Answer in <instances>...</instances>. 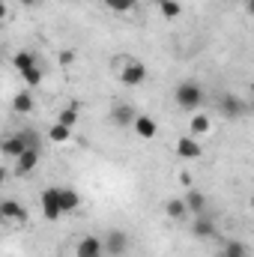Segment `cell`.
<instances>
[{"mask_svg":"<svg viewBox=\"0 0 254 257\" xmlns=\"http://www.w3.org/2000/svg\"><path fill=\"white\" fill-rule=\"evenodd\" d=\"M174 102H177L186 114L200 111V105H203V87H200L197 81H180L177 90H174Z\"/></svg>","mask_w":254,"mask_h":257,"instance_id":"cell-1","label":"cell"},{"mask_svg":"<svg viewBox=\"0 0 254 257\" xmlns=\"http://www.w3.org/2000/svg\"><path fill=\"white\" fill-rule=\"evenodd\" d=\"M30 147H39V141H36V135H9V138H3V144H0V153L6 156V159H18L24 150H30Z\"/></svg>","mask_w":254,"mask_h":257,"instance_id":"cell-2","label":"cell"},{"mask_svg":"<svg viewBox=\"0 0 254 257\" xmlns=\"http://www.w3.org/2000/svg\"><path fill=\"white\" fill-rule=\"evenodd\" d=\"M39 200H42V215H45L48 221H57V218L63 215V203H60V189H57V186L45 189Z\"/></svg>","mask_w":254,"mask_h":257,"instance_id":"cell-3","label":"cell"},{"mask_svg":"<svg viewBox=\"0 0 254 257\" xmlns=\"http://www.w3.org/2000/svg\"><path fill=\"white\" fill-rule=\"evenodd\" d=\"M147 81V66L138 63V60H126L120 69V84L123 87H141Z\"/></svg>","mask_w":254,"mask_h":257,"instance_id":"cell-4","label":"cell"},{"mask_svg":"<svg viewBox=\"0 0 254 257\" xmlns=\"http://www.w3.org/2000/svg\"><path fill=\"white\" fill-rule=\"evenodd\" d=\"M105 239L102 236H84L75 245V257H105Z\"/></svg>","mask_w":254,"mask_h":257,"instance_id":"cell-5","label":"cell"},{"mask_svg":"<svg viewBox=\"0 0 254 257\" xmlns=\"http://www.w3.org/2000/svg\"><path fill=\"white\" fill-rule=\"evenodd\" d=\"M0 218H3L6 224H27V209H24L18 200H3Z\"/></svg>","mask_w":254,"mask_h":257,"instance_id":"cell-6","label":"cell"},{"mask_svg":"<svg viewBox=\"0 0 254 257\" xmlns=\"http://www.w3.org/2000/svg\"><path fill=\"white\" fill-rule=\"evenodd\" d=\"M36 165H39V147H30V150H24V153L15 159V174H18V177H27V174L36 171Z\"/></svg>","mask_w":254,"mask_h":257,"instance_id":"cell-7","label":"cell"},{"mask_svg":"<svg viewBox=\"0 0 254 257\" xmlns=\"http://www.w3.org/2000/svg\"><path fill=\"white\" fill-rule=\"evenodd\" d=\"M105 251L111 257H120V254H126V248H129V236L123 233V230H108L105 236Z\"/></svg>","mask_w":254,"mask_h":257,"instance_id":"cell-8","label":"cell"},{"mask_svg":"<svg viewBox=\"0 0 254 257\" xmlns=\"http://www.w3.org/2000/svg\"><path fill=\"white\" fill-rule=\"evenodd\" d=\"M218 114H221V117H227V120L242 117V102H239V96H233V93L218 96Z\"/></svg>","mask_w":254,"mask_h":257,"instance_id":"cell-9","label":"cell"},{"mask_svg":"<svg viewBox=\"0 0 254 257\" xmlns=\"http://www.w3.org/2000/svg\"><path fill=\"white\" fill-rule=\"evenodd\" d=\"M191 233L197 236V239H209V236H215V221L203 212V215H194V221H191Z\"/></svg>","mask_w":254,"mask_h":257,"instance_id":"cell-10","label":"cell"},{"mask_svg":"<svg viewBox=\"0 0 254 257\" xmlns=\"http://www.w3.org/2000/svg\"><path fill=\"white\" fill-rule=\"evenodd\" d=\"M135 135L138 138H144V141H150V138H156L159 135V123L153 120V117H147V114H138V120H135Z\"/></svg>","mask_w":254,"mask_h":257,"instance_id":"cell-11","label":"cell"},{"mask_svg":"<svg viewBox=\"0 0 254 257\" xmlns=\"http://www.w3.org/2000/svg\"><path fill=\"white\" fill-rule=\"evenodd\" d=\"M177 156H180V159H197V156H200V144H197L194 135H183V138L177 141Z\"/></svg>","mask_w":254,"mask_h":257,"instance_id":"cell-12","label":"cell"},{"mask_svg":"<svg viewBox=\"0 0 254 257\" xmlns=\"http://www.w3.org/2000/svg\"><path fill=\"white\" fill-rule=\"evenodd\" d=\"M111 120H114V123H117L120 128H126V126H135L138 114L132 111V105H126V102H120V105H114V111H111Z\"/></svg>","mask_w":254,"mask_h":257,"instance_id":"cell-13","label":"cell"},{"mask_svg":"<svg viewBox=\"0 0 254 257\" xmlns=\"http://www.w3.org/2000/svg\"><path fill=\"white\" fill-rule=\"evenodd\" d=\"M189 135H194V138H203V135H209L212 132V120L206 117V114H200V111H194L191 114V120H189Z\"/></svg>","mask_w":254,"mask_h":257,"instance_id":"cell-14","label":"cell"},{"mask_svg":"<svg viewBox=\"0 0 254 257\" xmlns=\"http://www.w3.org/2000/svg\"><path fill=\"white\" fill-rule=\"evenodd\" d=\"M186 206H189L191 215H203L206 212V194L197 192V189H189L186 192Z\"/></svg>","mask_w":254,"mask_h":257,"instance_id":"cell-15","label":"cell"},{"mask_svg":"<svg viewBox=\"0 0 254 257\" xmlns=\"http://www.w3.org/2000/svg\"><path fill=\"white\" fill-rule=\"evenodd\" d=\"M12 111H15V114H30V111H33V96H30L27 90H21V93L12 99Z\"/></svg>","mask_w":254,"mask_h":257,"instance_id":"cell-16","label":"cell"},{"mask_svg":"<svg viewBox=\"0 0 254 257\" xmlns=\"http://www.w3.org/2000/svg\"><path fill=\"white\" fill-rule=\"evenodd\" d=\"M165 212H168V218H183V215L189 212L186 197H171V200L165 203Z\"/></svg>","mask_w":254,"mask_h":257,"instance_id":"cell-17","label":"cell"},{"mask_svg":"<svg viewBox=\"0 0 254 257\" xmlns=\"http://www.w3.org/2000/svg\"><path fill=\"white\" fill-rule=\"evenodd\" d=\"M48 141H51V144H66V141H72V128L63 126V123H54V126L48 128Z\"/></svg>","mask_w":254,"mask_h":257,"instance_id":"cell-18","label":"cell"},{"mask_svg":"<svg viewBox=\"0 0 254 257\" xmlns=\"http://www.w3.org/2000/svg\"><path fill=\"white\" fill-rule=\"evenodd\" d=\"M21 75V81L27 84V87H39L42 84V69H39V63L30 66V69H24V72H18Z\"/></svg>","mask_w":254,"mask_h":257,"instance_id":"cell-19","label":"cell"},{"mask_svg":"<svg viewBox=\"0 0 254 257\" xmlns=\"http://www.w3.org/2000/svg\"><path fill=\"white\" fill-rule=\"evenodd\" d=\"M78 192L75 189H60V203H63V212H72V209H78Z\"/></svg>","mask_w":254,"mask_h":257,"instance_id":"cell-20","label":"cell"},{"mask_svg":"<svg viewBox=\"0 0 254 257\" xmlns=\"http://www.w3.org/2000/svg\"><path fill=\"white\" fill-rule=\"evenodd\" d=\"M57 123H63V126H69V128L78 126V105L63 108V111H60V117H57Z\"/></svg>","mask_w":254,"mask_h":257,"instance_id":"cell-21","label":"cell"},{"mask_svg":"<svg viewBox=\"0 0 254 257\" xmlns=\"http://www.w3.org/2000/svg\"><path fill=\"white\" fill-rule=\"evenodd\" d=\"M12 66H15L18 72H24V69H30V66H36V57H33L30 51H21V54H15V57H12Z\"/></svg>","mask_w":254,"mask_h":257,"instance_id":"cell-22","label":"cell"},{"mask_svg":"<svg viewBox=\"0 0 254 257\" xmlns=\"http://www.w3.org/2000/svg\"><path fill=\"white\" fill-rule=\"evenodd\" d=\"M105 6L111 12H117V15H126V12L135 9V0H105Z\"/></svg>","mask_w":254,"mask_h":257,"instance_id":"cell-23","label":"cell"},{"mask_svg":"<svg viewBox=\"0 0 254 257\" xmlns=\"http://www.w3.org/2000/svg\"><path fill=\"white\" fill-rule=\"evenodd\" d=\"M159 9H162L165 18H177V15L183 12V6H180L177 0H159Z\"/></svg>","mask_w":254,"mask_h":257,"instance_id":"cell-24","label":"cell"},{"mask_svg":"<svg viewBox=\"0 0 254 257\" xmlns=\"http://www.w3.org/2000/svg\"><path fill=\"white\" fill-rule=\"evenodd\" d=\"M242 254H245V245L242 242H227L224 251H221V257H242Z\"/></svg>","mask_w":254,"mask_h":257,"instance_id":"cell-25","label":"cell"},{"mask_svg":"<svg viewBox=\"0 0 254 257\" xmlns=\"http://www.w3.org/2000/svg\"><path fill=\"white\" fill-rule=\"evenodd\" d=\"M18 3H21V6H24V9H30V6H36V3H39V0H18Z\"/></svg>","mask_w":254,"mask_h":257,"instance_id":"cell-26","label":"cell"},{"mask_svg":"<svg viewBox=\"0 0 254 257\" xmlns=\"http://www.w3.org/2000/svg\"><path fill=\"white\" fill-rule=\"evenodd\" d=\"M245 9H248V15H254V0H245Z\"/></svg>","mask_w":254,"mask_h":257,"instance_id":"cell-27","label":"cell"},{"mask_svg":"<svg viewBox=\"0 0 254 257\" xmlns=\"http://www.w3.org/2000/svg\"><path fill=\"white\" fill-rule=\"evenodd\" d=\"M60 3H75V0H60Z\"/></svg>","mask_w":254,"mask_h":257,"instance_id":"cell-28","label":"cell"},{"mask_svg":"<svg viewBox=\"0 0 254 257\" xmlns=\"http://www.w3.org/2000/svg\"><path fill=\"white\" fill-rule=\"evenodd\" d=\"M251 206H254V194H251Z\"/></svg>","mask_w":254,"mask_h":257,"instance_id":"cell-29","label":"cell"},{"mask_svg":"<svg viewBox=\"0 0 254 257\" xmlns=\"http://www.w3.org/2000/svg\"><path fill=\"white\" fill-rule=\"evenodd\" d=\"M242 257H248V254H242Z\"/></svg>","mask_w":254,"mask_h":257,"instance_id":"cell-30","label":"cell"}]
</instances>
